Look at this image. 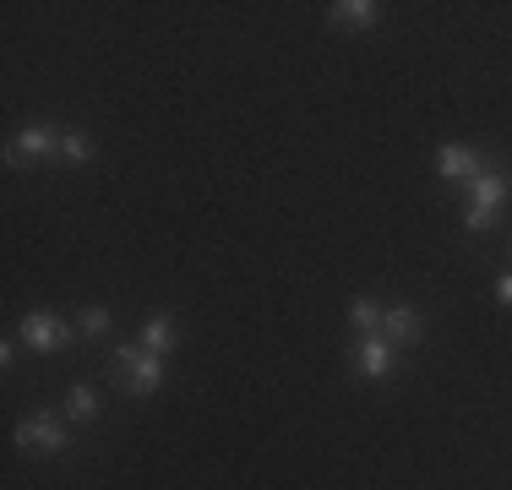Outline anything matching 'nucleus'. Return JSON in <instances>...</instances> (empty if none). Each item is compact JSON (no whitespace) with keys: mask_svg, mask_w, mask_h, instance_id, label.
Here are the masks:
<instances>
[{"mask_svg":"<svg viewBox=\"0 0 512 490\" xmlns=\"http://www.w3.org/2000/svg\"><path fill=\"white\" fill-rule=\"evenodd\" d=\"M60 158H71V164H88V158H93V142L82 137V131H66V137H60Z\"/></svg>","mask_w":512,"mask_h":490,"instance_id":"obj_13","label":"nucleus"},{"mask_svg":"<svg viewBox=\"0 0 512 490\" xmlns=\"http://www.w3.org/2000/svg\"><path fill=\"white\" fill-rule=\"evenodd\" d=\"M349 322H355L360 333H376V327H382V311H376V300H365V294H360V300L349 305Z\"/></svg>","mask_w":512,"mask_h":490,"instance_id":"obj_12","label":"nucleus"},{"mask_svg":"<svg viewBox=\"0 0 512 490\" xmlns=\"http://www.w3.org/2000/svg\"><path fill=\"white\" fill-rule=\"evenodd\" d=\"M66 409H71V420H93V414H99V392H93L88 382H77L66 392Z\"/></svg>","mask_w":512,"mask_h":490,"instance_id":"obj_11","label":"nucleus"},{"mask_svg":"<svg viewBox=\"0 0 512 490\" xmlns=\"http://www.w3.org/2000/svg\"><path fill=\"white\" fill-rule=\"evenodd\" d=\"M142 349H153L158 360H164V354L175 349V322H169L164 311H158V316H148V327H142Z\"/></svg>","mask_w":512,"mask_h":490,"instance_id":"obj_10","label":"nucleus"},{"mask_svg":"<svg viewBox=\"0 0 512 490\" xmlns=\"http://www.w3.org/2000/svg\"><path fill=\"white\" fill-rule=\"evenodd\" d=\"M44 153H60V137H55L50 126H28V131H17L11 164H22V158H44Z\"/></svg>","mask_w":512,"mask_h":490,"instance_id":"obj_8","label":"nucleus"},{"mask_svg":"<svg viewBox=\"0 0 512 490\" xmlns=\"http://www.w3.org/2000/svg\"><path fill=\"white\" fill-rule=\"evenodd\" d=\"M82 333H88V338L109 333V311H104V305H88V311H82Z\"/></svg>","mask_w":512,"mask_h":490,"instance_id":"obj_14","label":"nucleus"},{"mask_svg":"<svg viewBox=\"0 0 512 490\" xmlns=\"http://www.w3.org/2000/svg\"><path fill=\"white\" fill-rule=\"evenodd\" d=\"M507 191H512V180L502 175V169H480V175L469 180V213H463V224L485 229L496 218V207L507 202Z\"/></svg>","mask_w":512,"mask_h":490,"instance_id":"obj_2","label":"nucleus"},{"mask_svg":"<svg viewBox=\"0 0 512 490\" xmlns=\"http://www.w3.org/2000/svg\"><path fill=\"white\" fill-rule=\"evenodd\" d=\"M22 343H28L33 354H55V349L71 343V327L60 322L55 311H28L22 316Z\"/></svg>","mask_w":512,"mask_h":490,"instance_id":"obj_3","label":"nucleus"},{"mask_svg":"<svg viewBox=\"0 0 512 490\" xmlns=\"http://www.w3.org/2000/svg\"><path fill=\"white\" fill-rule=\"evenodd\" d=\"M382 338L393 343V349H409V343L425 338V316L414 311V305H393V311H382Z\"/></svg>","mask_w":512,"mask_h":490,"instance_id":"obj_5","label":"nucleus"},{"mask_svg":"<svg viewBox=\"0 0 512 490\" xmlns=\"http://www.w3.org/2000/svg\"><path fill=\"white\" fill-rule=\"evenodd\" d=\"M355 371L371 376V382H387V376H393V343L382 333H365L360 349H355Z\"/></svg>","mask_w":512,"mask_h":490,"instance_id":"obj_6","label":"nucleus"},{"mask_svg":"<svg viewBox=\"0 0 512 490\" xmlns=\"http://www.w3.org/2000/svg\"><path fill=\"white\" fill-rule=\"evenodd\" d=\"M376 17H382V6H376V0H338V6H333L338 28H371Z\"/></svg>","mask_w":512,"mask_h":490,"instance_id":"obj_9","label":"nucleus"},{"mask_svg":"<svg viewBox=\"0 0 512 490\" xmlns=\"http://www.w3.org/2000/svg\"><path fill=\"white\" fill-rule=\"evenodd\" d=\"M109 371H115V382L131 392V398H153L158 387H164V360H158L153 349H142V343H120L115 354H109Z\"/></svg>","mask_w":512,"mask_h":490,"instance_id":"obj_1","label":"nucleus"},{"mask_svg":"<svg viewBox=\"0 0 512 490\" xmlns=\"http://www.w3.org/2000/svg\"><path fill=\"white\" fill-rule=\"evenodd\" d=\"M480 153H469V147H458V142H447L442 153H436V175L442 180H474L480 175Z\"/></svg>","mask_w":512,"mask_h":490,"instance_id":"obj_7","label":"nucleus"},{"mask_svg":"<svg viewBox=\"0 0 512 490\" xmlns=\"http://www.w3.org/2000/svg\"><path fill=\"white\" fill-rule=\"evenodd\" d=\"M496 300H502V305H512V273L502 278V284H496Z\"/></svg>","mask_w":512,"mask_h":490,"instance_id":"obj_15","label":"nucleus"},{"mask_svg":"<svg viewBox=\"0 0 512 490\" xmlns=\"http://www.w3.org/2000/svg\"><path fill=\"white\" fill-rule=\"evenodd\" d=\"M17 447H28V452H60V447H66V425H60L55 414H28V420L17 425Z\"/></svg>","mask_w":512,"mask_h":490,"instance_id":"obj_4","label":"nucleus"}]
</instances>
